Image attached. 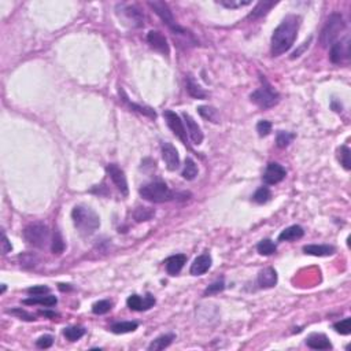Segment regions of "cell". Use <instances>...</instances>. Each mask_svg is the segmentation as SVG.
<instances>
[{"label":"cell","mask_w":351,"mask_h":351,"mask_svg":"<svg viewBox=\"0 0 351 351\" xmlns=\"http://www.w3.org/2000/svg\"><path fill=\"white\" fill-rule=\"evenodd\" d=\"M302 18L296 14H290L274 29L271 40V52L273 56H280L290 51L295 43Z\"/></svg>","instance_id":"1"},{"label":"cell","mask_w":351,"mask_h":351,"mask_svg":"<svg viewBox=\"0 0 351 351\" xmlns=\"http://www.w3.org/2000/svg\"><path fill=\"white\" fill-rule=\"evenodd\" d=\"M72 220L76 229L82 236H91L100 227V217L98 213L91 207H86L82 204L74 207L72 211Z\"/></svg>","instance_id":"2"},{"label":"cell","mask_w":351,"mask_h":351,"mask_svg":"<svg viewBox=\"0 0 351 351\" xmlns=\"http://www.w3.org/2000/svg\"><path fill=\"white\" fill-rule=\"evenodd\" d=\"M259 80H261V86L250 95L251 102L264 110L277 106L280 102V93L266 80L265 76H259Z\"/></svg>","instance_id":"3"},{"label":"cell","mask_w":351,"mask_h":351,"mask_svg":"<svg viewBox=\"0 0 351 351\" xmlns=\"http://www.w3.org/2000/svg\"><path fill=\"white\" fill-rule=\"evenodd\" d=\"M139 194L143 199H146L151 203H165L177 196L163 181H153V183L143 185L139 190Z\"/></svg>","instance_id":"4"},{"label":"cell","mask_w":351,"mask_h":351,"mask_svg":"<svg viewBox=\"0 0 351 351\" xmlns=\"http://www.w3.org/2000/svg\"><path fill=\"white\" fill-rule=\"evenodd\" d=\"M346 29V22L340 14H332L328 18L327 24L322 28L320 41L322 47H331L333 43H336L338 37L342 32Z\"/></svg>","instance_id":"5"},{"label":"cell","mask_w":351,"mask_h":351,"mask_svg":"<svg viewBox=\"0 0 351 351\" xmlns=\"http://www.w3.org/2000/svg\"><path fill=\"white\" fill-rule=\"evenodd\" d=\"M24 239L36 248H45L49 241V229L43 222H33L24 229Z\"/></svg>","instance_id":"6"},{"label":"cell","mask_w":351,"mask_h":351,"mask_svg":"<svg viewBox=\"0 0 351 351\" xmlns=\"http://www.w3.org/2000/svg\"><path fill=\"white\" fill-rule=\"evenodd\" d=\"M148 6L151 7L154 12L162 19V22L166 25L167 28L174 33V35H188L187 29H184L183 26H180L176 19L173 17V12L170 10V7L167 4L166 1H160V0H155V1H148Z\"/></svg>","instance_id":"7"},{"label":"cell","mask_w":351,"mask_h":351,"mask_svg":"<svg viewBox=\"0 0 351 351\" xmlns=\"http://www.w3.org/2000/svg\"><path fill=\"white\" fill-rule=\"evenodd\" d=\"M116 11L122 24L128 25L130 28H142L144 26V14L136 4H126L121 3L116 7Z\"/></svg>","instance_id":"8"},{"label":"cell","mask_w":351,"mask_h":351,"mask_svg":"<svg viewBox=\"0 0 351 351\" xmlns=\"http://www.w3.org/2000/svg\"><path fill=\"white\" fill-rule=\"evenodd\" d=\"M163 118H165L167 126L170 128L173 133L179 137L183 144L188 146V137H187V129H185L184 121L180 118L179 114H176L172 110H165L163 111Z\"/></svg>","instance_id":"9"},{"label":"cell","mask_w":351,"mask_h":351,"mask_svg":"<svg viewBox=\"0 0 351 351\" xmlns=\"http://www.w3.org/2000/svg\"><path fill=\"white\" fill-rule=\"evenodd\" d=\"M106 172L113 181V184L116 185L118 191L121 192V195L128 196L129 195V187H128V180H126V176H125L122 169L118 166L117 163H109L106 166Z\"/></svg>","instance_id":"10"},{"label":"cell","mask_w":351,"mask_h":351,"mask_svg":"<svg viewBox=\"0 0 351 351\" xmlns=\"http://www.w3.org/2000/svg\"><path fill=\"white\" fill-rule=\"evenodd\" d=\"M329 58L335 65H340L350 58V39L349 36H346L343 40L336 41L331 45Z\"/></svg>","instance_id":"11"},{"label":"cell","mask_w":351,"mask_h":351,"mask_svg":"<svg viewBox=\"0 0 351 351\" xmlns=\"http://www.w3.org/2000/svg\"><path fill=\"white\" fill-rule=\"evenodd\" d=\"M287 176V170L284 169L277 162H271L265 169V173L262 176L264 183L266 185H276L281 183Z\"/></svg>","instance_id":"12"},{"label":"cell","mask_w":351,"mask_h":351,"mask_svg":"<svg viewBox=\"0 0 351 351\" xmlns=\"http://www.w3.org/2000/svg\"><path fill=\"white\" fill-rule=\"evenodd\" d=\"M155 296L153 294L148 292L146 296H140V295H130L126 301V305L130 310H135V312H146V310H150L155 305Z\"/></svg>","instance_id":"13"},{"label":"cell","mask_w":351,"mask_h":351,"mask_svg":"<svg viewBox=\"0 0 351 351\" xmlns=\"http://www.w3.org/2000/svg\"><path fill=\"white\" fill-rule=\"evenodd\" d=\"M160 151H162V158L166 163L167 170H170V172L177 170L180 167V155L177 148L174 147L172 143H163L160 147Z\"/></svg>","instance_id":"14"},{"label":"cell","mask_w":351,"mask_h":351,"mask_svg":"<svg viewBox=\"0 0 351 351\" xmlns=\"http://www.w3.org/2000/svg\"><path fill=\"white\" fill-rule=\"evenodd\" d=\"M147 43L150 44L151 48H154L155 51H158L163 55H169L170 54V47L167 44L166 37L163 36L160 32L158 31H150L147 35Z\"/></svg>","instance_id":"15"},{"label":"cell","mask_w":351,"mask_h":351,"mask_svg":"<svg viewBox=\"0 0 351 351\" xmlns=\"http://www.w3.org/2000/svg\"><path fill=\"white\" fill-rule=\"evenodd\" d=\"M183 118H184V123H185V129H187V133L188 136L191 137V140L194 142V144H202L203 142V132L200 129V126L197 125V122L194 119V118L187 114V113H183Z\"/></svg>","instance_id":"16"},{"label":"cell","mask_w":351,"mask_h":351,"mask_svg":"<svg viewBox=\"0 0 351 351\" xmlns=\"http://www.w3.org/2000/svg\"><path fill=\"white\" fill-rule=\"evenodd\" d=\"M277 272L274 271L273 268H265L264 271H261L258 273V278H257V284L259 288H273L277 284Z\"/></svg>","instance_id":"17"},{"label":"cell","mask_w":351,"mask_h":351,"mask_svg":"<svg viewBox=\"0 0 351 351\" xmlns=\"http://www.w3.org/2000/svg\"><path fill=\"white\" fill-rule=\"evenodd\" d=\"M211 264H213V259L210 257V254H202L197 258H195L194 264L191 265V269H190V273L192 276H202L211 268Z\"/></svg>","instance_id":"18"},{"label":"cell","mask_w":351,"mask_h":351,"mask_svg":"<svg viewBox=\"0 0 351 351\" xmlns=\"http://www.w3.org/2000/svg\"><path fill=\"white\" fill-rule=\"evenodd\" d=\"M306 345L313 350H329V349H332V343L329 342L327 335H324V333H312L306 339Z\"/></svg>","instance_id":"19"},{"label":"cell","mask_w":351,"mask_h":351,"mask_svg":"<svg viewBox=\"0 0 351 351\" xmlns=\"http://www.w3.org/2000/svg\"><path fill=\"white\" fill-rule=\"evenodd\" d=\"M166 272L167 274L170 276H176L179 274L181 269L184 268V265L187 264V255L184 254H176V255H172L166 259Z\"/></svg>","instance_id":"20"},{"label":"cell","mask_w":351,"mask_h":351,"mask_svg":"<svg viewBox=\"0 0 351 351\" xmlns=\"http://www.w3.org/2000/svg\"><path fill=\"white\" fill-rule=\"evenodd\" d=\"M303 253L313 257H329L336 253V248L329 244H308L303 247Z\"/></svg>","instance_id":"21"},{"label":"cell","mask_w":351,"mask_h":351,"mask_svg":"<svg viewBox=\"0 0 351 351\" xmlns=\"http://www.w3.org/2000/svg\"><path fill=\"white\" fill-rule=\"evenodd\" d=\"M305 231L301 225H291L278 234V241H294L302 239Z\"/></svg>","instance_id":"22"},{"label":"cell","mask_w":351,"mask_h":351,"mask_svg":"<svg viewBox=\"0 0 351 351\" xmlns=\"http://www.w3.org/2000/svg\"><path fill=\"white\" fill-rule=\"evenodd\" d=\"M276 4H277V1L261 0V1H258V4L255 6V8H254L253 11L250 12L248 18H250V19L262 18V17H265V15H268V14H269V11H271L272 8L276 6Z\"/></svg>","instance_id":"23"},{"label":"cell","mask_w":351,"mask_h":351,"mask_svg":"<svg viewBox=\"0 0 351 351\" xmlns=\"http://www.w3.org/2000/svg\"><path fill=\"white\" fill-rule=\"evenodd\" d=\"M119 95L122 96V100L126 103V105L129 106L132 110L137 111V113H140V114H143V116H146V117H150V118H156V113H155L151 107H147V106H142V105H136V103H133V102H130L129 99H128V96H126V93H125V91L123 89H119Z\"/></svg>","instance_id":"24"},{"label":"cell","mask_w":351,"mask_h":351,"mask_svg":"<svg viewBox=\"0 0 351 351\" xmlns=\"http://www.w3.org/2000/svg\"><path fill=\"white\" fill-rule=\"evenodd\" d=\"M22 303L24 305H41L45 308H52L58 303V299L54 295H37L32 296L29 299H24Z\"/></svg>","instance_id":"25"},{"label":"cell","mask_w":351,"mask_h":351,"mask_svg":"<svg viewBox=\"0 0 351 351\" xmlns=\"http://www.w3.org/2000/svg\"><path fill=\"white\" fill-rule=\"evenodd\" d=\"M174 339H176V336H174L173 333H166V335L158 336L156 339L151 342V345L148 346V350L150 351L165 350L166 347H169V346L172 345Z\"/></svg>","instance_id":"26"},{"label":"cell","mask_w":351,"mask_h":351,"mask_svg":"<svg viewBox=\"0 0 351 351\" xmlns=\"http://www.w3.org/2000/svg\"><path fill=\"white\" fill-rule=\"evenodd\" d=\"M139 327V324L136 321H119L116 322L110 327V331L116 335H123V333H129L136 331Z\"/></svg>","instance_id":"27"},{"label":"cell","mask_w":351,"mask_h":351,"mask_svg":"<svg viewBox=\"0 0 351 351\" xmlns=\"http://www.w3.org/2000/svg\"><path fill=\"white\" fill-rule=\"evenodd\" d=\"M185 82H187V92H188V95H190V96H192V98H195V99H206L207 98V92H206V91H204L203 88L199 85V84H196V82L194 81V78H192L191 76H190V77H187Z\"/></svg>","instance_id":"28"},{"label":"cell","mask_w":351,"mask_h":351,"mask_svg":"<svg viewBox=\"0 0 351 351\" xmlns=\"http://www.w3.org/2000/svg\"><path fill=\"white\" fill-rule=\"evenodd\" d=\"M197 113L200 114V117L207 119L210 122L218 123L220 122V116H218V111L211 106H200L197 107Z\"/></svg>","instance_id":"29"},{"label":"cell","mask_w":351,"mask_h":351,"mask_svg":"<svg viewBox=\"0 0 351 351\" xmlns=\"http://www.w3.org/2000/svg\"><path fill=\"white\" fill-rule=\"evenodd\" d=\"M85 328L74 325V327H68L63 329V336L69 340V342H77L80 340L84 335H85Z\"/></svg>","instance_id":"30"},{"label":"cell","mask_w":351,"mask_h":351,"mask_svg":"<svg viewBox=\"0 0 351 351\" xmlns=\"http://www.w3.org/2000/svg\"><path fill=\"white\" fill-rule=\"evenodd\" d=\"M181 176H183V179L188 180V181H192L197 176V165L192 158H187L185 159L184 170L181 173Z\"/></svg>","instance_id":"31"},{"label":"cell","mask_w":351,"mask_h":351,"mask_svg":"<svg viewBox=\"0 0 351 351\" xmlns=\"http://www.w3.org/2000/svg\"><path fill=\"white\" fill-rule=\"evenodd\" d=\"M257 251H258L261 255L268 257V255H272V254L276 253V251H277V247H276V244H274L271 239H264V240H261L258 243Z\"/></svg>","instance_id":"32"},{"label":"cell","mask_w":351,"mask_h":351,"mask_svg":"<svg viewBox=\"0 0 351 351\" xmlns=\"http://www.w3.org/2000/svg\"><path fill=\"white\" fill-rule=\"evenodd\" d=\"M272 199V192L268 187H261L253 195V200L258 204L268 203Z\"/></svg>","instance_id":"33"},{"label":"cell","mask_w":351,"mask_h":351,"mask_svg":"<svg viewBox=\"0 0 351 351\" xmlns=\"http://www.w3.org/2000/svg\"><path fill=\"white\" fill-rule=\"evenodd\" d=\"M155 214L154 209H150V207H137L133 213V218L136 220V222H143V221H150Z\"/></svg>","instance_id":"34"},{"label":"cell","mask_w":351,"mask_h":351,"mask_svg":"<svg viewBox=\"0 0 351 351\" xmlns=\"http://www.w3.org/2000/svg\"><path fill=\"white\" fill-rule=\"evenodd\" d=\"M294 139H295L294 133L285 132V130H278L277 135H276V144L278 148H285L290 146Z\"/></svg>","instance_id":"35"},{"label":"cell","mask_w":351,"mask_h":351,"mask_svg":"<svg viewBox=\"0 0 351 351\" xmlns=\"http://www.w3.org/2000/svg\"><path fill=\"white\" fill-rule=\"evenodd\" d=\"M51 250L54 254H61L65 250V240L62 237V234L55 229V232L52 234V241H51Z\"/></svg>","instance_id":"36"},{"label":"cell","mask_w":351,"mask_h":351,"mask_svg":"<svg viewBox=\"0 0 351 351\" xmlns=\"http://www.w3.org/2000/svg\"><path fill=\"white\" fill-rule=\"evenodd\" d=\"M111 308H113V303H111L110 301H107V299H103V301H99V302L93 303L92 312L93 314L102 315V314H106V313H109V312L111 310Z\"/></svg>","instance_id":"37"},{"label":"cell","mask_w":351,"mask_h":351,"mask_svg":"<svg viewBox=\"0 0 351 351\" xmlns=\"http://www.w3.org/2000/svg\"><path fill=\"white\" fill-rule=\"evenodd\" d=\"M350 154H351L350 148L347 147V146H342V147L339 148V154H338V156H339L340 165L345 167L346 170H350L351 169Z\"/></svg>","instance_id":"38"},{"label":"cell","mask_w":351,"mask_h":351,"mask_svg":"<svg viewBox=\"0 0 351 351\" xmlns=\"http://www.w3.org/2000/svg\"><path fill=\"white\" fill-rule=\"evenodd\" d=\"M217 3L221 4L222 7H225V8H232V10L251 4L250 0H244V1H243V0H220V1H217Z\"/></svg>","instance_id":"39"},{"label":"cell","mask_w":351,"mask_h":351,"mask_svg":"<svg viewBox=\"0 0 351 351\" xmlns=\"http://www.w3.org/2000/svg\"><path fill=\"white\" fill-rule=\"evenodd\" d=\"M333 329L340 335H350L351 333V318H345L336 324H333Z\"/></svg>","instance_id":"40"},{"label":"cell","mask_w":351,"mask_h":351,"mask_svg":"<svg viewBox=\"0 0 351 351\" xmlns=\"http://www.w3.org/2000/svg\"><path fill=\"white\" fill-rule=\"evenodd\" d=\"M7 313H8V314L15 315V317H18L19 320L36 321V317H35V315L32 314V313H28L26 310H22V309H21V308L10 309V310H7Z\"/></svg>","instance_id":"41"},{"label":"cell","mask_w":351,"mask_h":351,"mask_svg":"<svg viewBox=\"0 0 351 351\" xmlns=\"http://www.w3.org/2000/svg\"><path fill=\"white\" fill-rule=\"evenodd\" d=\"M225 290V283H224V280H218V281H214L213 284H210L209 287L206 288V291H204V296L207 295H214V294H218V292H221V291Z\"/></svg>","instance_id":"42"},{"label":"cell","mask_w":351,"mask_h":351,"mask_svg":"<svg viewBox=\"0 0 351 351\" xmlns=\"http://www.w3.org/2000/svg\"><path fill=\"white\" fill-rule=\"evenodd\" d=\"M257 132L261 137H266L272 132V122L271 121H266V119H262L257 123Z\"/></svg>","instance_id":"43"},{"label":"cell","mask_w":351,"mask_h":351,"mask_svg":"<svg viewBox=\"0 0 351 351\" xmlns=\"http://www.w3.org/2000/svg\"><path fill=\"white\" fill-rule=\"evenodd\" d=\"M52 345H54V338L51 335H44L36 340V346L39 349H49Z\"/></svg>","instance_id":"44"},{"label":"cell","mask_w":351,"mask_h":351,"mask_svg":"<svg viewBox=\"0 0 351 351\" xmlns=\"http://www.w3.org/2000/svg\"><path fill=\"white\" fill-rule=\"evenodd\" d=\"M19 259H21V265L24 266V268H28V266H29V268H33L37 262V258L35 255H32V254L19 255Z\"/></svg>","instance_id":"45"},{"label":"cell","mask_w":351,"mask_h":351,"mask_svg":"<svg viewBox=\"0 0 351 351\" xmlns=\"http://www.w3.org/2000/svg\"><path fill=\"white\" fill-rule=\"evenodd\" d=\"M49 292V287L47 285H35V287H31L28 288V294H31L33 296L37 295H45Z\"/></svg>","instance_id":"46"},{"label":"cell","mask_w":351,"mask_h":351,"mask_svg":"<svg viewBox=\"0 0 351 351\" xmlns=\"http://www.w3.org/2000/svg\"><path fill=\"white\" fill-rule=\"evenodd\" d=\"M11 250H12L11 243H10V241H8V239H7L6 234H3V241H1V254H3V255H6V254L10 253Z\"/></svg>","instance_id":"47"},{"label":"cell","mask_w":351,"mask_h":351,"mask_svg":"<svg viewBox=\"0 0 351 351\" xmlns=\"http://www.w3.org/2000/svg\"><path fill=\"white\" fill-rule=\"evenodd\" d=\"M331 107H332V110H335L336 113H340V111L343 110V106H342V103H340V102H338L336 99H332V102H331Z\"/></svg>","instance_id":"48"},{"label":"cell","mask_w":351,"mask_h":351,"mask_svg":"<svg viewBox=\"0 0 351 351\" xmlns=\"http://www.w3.org/2000/svg\"><path fill=\"white\" fill-rule=\"evenodd\" d=\"M40 314L44 315V317H48V318H55L58 313H55V312H48V310H41Z\"/></svg>","instance_id":"49"},{"label":"cell","mask_w":351,"mask_h":351,"mask_svg":"<svg viewBox=\"0 0 351 351\" xmlns=\"http://www.w3.org/2000/svg\"><path fill=\"white\" fill-rule=\"evenodd\" d=\"M309 43H310V39H309V41H306V43H303L302 48H299L298 51H295V52L292 54V59H295V58H298V56L301 55V52H302L303 49L306 48V47H309Z\"/></svg>","instance_id":"50"},{"label":"cell","mask_w":351,"mask_h":351,"mask_svg":"<svg viewBox=\"0 0 351 351\" xmlns=\"http://www.w3.org/2000/svg\"><path fill=\"white\" fill-rule=\"evenodd\" d=\"M59 290L69 291V290H72V287H69V284H59Z\"/></svg>","instance_id":"51"}]
</instances>
